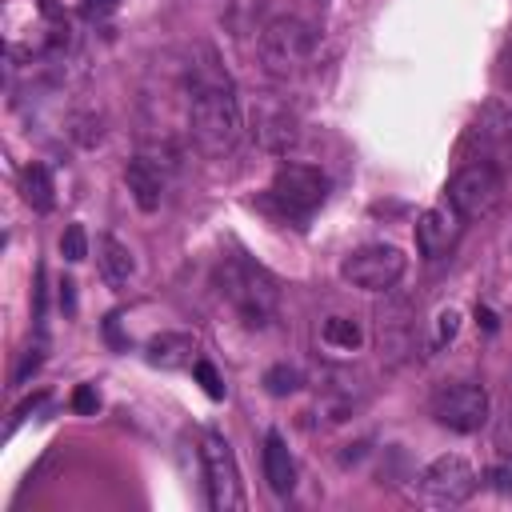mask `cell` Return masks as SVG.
<instances>
[{"label":"cell","instance_id":"obj_1","mask_svg":"<svg viewBox=\"0 0 512 512\" xmlns=\"http://www.w3.org/2000/svg\"><path fill=\"white\" fill-rule=\"evenodd\" d=\"M188 132H192L196 148L208 152V156H224V152L236 148V140L244 132V116H240V104H236L228 84H200L192 92Z\"/></svg>","mask_w":512,"mask_h":512},{"label":"cell","instance_id":"obj_2","mask_svg":"<svg viewBox=\"0 0 512 512\" xmlns=\"http://www.w3.org/2000/svg\"><path fill=\"white\" fill-rule=\"evenodd\" d=\"M212 280H216V292L240 312V320L248 328H264L272 320L280 292H276V280L260 264H252L244 256H224L216 264Z\"/></svg>","mask_w":512,"mask_h":512},{"label":"cell","instance_id":"obj_3","mask_svg":"<svg viewBox=\"0 0 512 512\" xmlns=\"http://www.w3.org/2000/svg\"><path fill=\"white\" fill-rule=\"evenodd\" d=\"M320 48V28L300 16H276L260 32V60L272 76H296L312 64Z\"/></svg>","mask_w":512,"mask_h":512},{"label":"cell","instance_id":"obj_4","mask_svg":"<svg viewBox=\"0 0 512 512\" xmlns=\"http://www.w3.org/2000/svg\"><path fill=\"white\" fill-rule=\"evenodd\" d=\"M324 196H328V180L312 164H292L288 160V164L276 168V176L268 184V200L292 220H308L324 204Z\"/></svg>","mask_w":512,"mask_h":512},{"label":"cell","instance_id":"obj_5","mask_svg":"<svg viewBox=\"0 0 512 512\" xmlns=\"http://www.w3.org/2000/svg\"><path fill=\"white\" fill-rule=\"evenodd\" d=\"M200 468H204V492L212 512H236L244 508V488H240V464L228 448L224 436L208 432L200 440Z\"/></svg>","mask_w":512,"mask_h":512},{"label":"cell","instance_id":"obj_6","mask_svg":"<svg viewBox=\"0 0 512 512\" xmlns=\"http://www.w3.org/2000/svg\"><path fill=\"white\" fill-rule=\"evenodd\" d=\"M428 404H432L436 424H444L452 432L468 436L488 424V392L476 380H444V384H436Z\"/></svg>","mask_w":512,"mask_h":512},{"label":"cell","instance_id":"obj_7","mask_svg":"<svg viewBox=\"0 0 512 512\" xmlns=\"http://www.w3.org/2000/svg\"><path fill=\"white\" fill-rule=\"evenodd\" d=\"M504 192V176L496 164L488 160H468L452 180H448V204L464 216V220H480L500 204Z\"/></svg>","mask_w":512,"mask_h":512},{"label":"cell","instance_id":"obj_8","mask_svg":"<svg viewBox=\"0 0 512 512\" xmlns=\"http://www.w3.org/2000/svg\"><path fill=\"white\" fill-rule=\"evenodd\" d=\"M472 492H476V468L456 452L436 456L420 472V500L432 508H460Z\"/></svg>","mask_w":512,"mask_h":512},{"label":"cell","instance_id":"obj_9","mask_svg":"<svg viewBox=\"0 0 512 512\" xmlns=\"http://www.w3.org/2000/svg\"><path fill=\"white\" fill-rule=\"evenodd\" d=\"M404 268H408V260L396 244H364L344 256L340 276L364 292H388L404 276Z\"/></svg>","mask_w":512,"mask_h":512},{"label":"cell","instance_id":"obj_10","mask_svg":"<svg viewBox=\"0 0 512 512\" xmlns=\"http://www.w3.org/2000/svg\"><path fill=\"white\" fill-rule=\"evenodd\" d=\"M468 140L476 144V160H488L496 168H508L512 164V104H500V100H488L480 108V116L472 120L468 128Z\"/></svg>","mask_w":512,"mask_h":512},{"label":"cell","instance_id":"obj_11","mask_svg":"<svg viewBox=\"0 0 512 512\" xmlns=\"http://www.w3.org/2000/svg\"><path fill=\"white\" fill-rule=\"evenodd\" d=\"M464 232V216L452 208V204H436V208H424L420 220H416V248L424 260H440L456 248Z\"/></svg>","mask_w":512,"mask_h":512},{"label":"cell","instance_id":"obj_12","mask_svg":"<svg viewBox=\"0 0 512 512\" xmlns=\"http://www.w3.org/2000/svg\"><path fill=\"white\" fill-rule=\"evenodd\" d=\"M252 136L260 140V148L268 152H288L296 140H300V128H296V116L276 104V100H264L256 112H252Z\"/></svg>","mask_w":512,"mask_h":512},{"label":"cell","instance_id":"obj_13","mask_svg":"<svg viewBox=\"0 0 512 512\" xmlns=\"http://www.w3.org/2000/svg\"><path fill=\"white\" fill-rule=\"evenodd\" d=\"M260 464H264V480L276 496H288L296 488V460L288 452V440L280 432H268L264 436V448H260Z\"/></svg>","mask_w":512,"mask_h":512},{"label":"cell","instance_id":"obj_14","mask_svg":"<svg viewBox=\"0 0 512 512\" xmlns=\"http://www.w3.org/2000/svg\"><path fill=\"white\" fill-rule=\"evenodd\" d=\"M124 184H128V192H132V200H136L140 212H156L160 208V196H164V172H160V164H152L148 156L128 160Z\"/></svg>","mask_w":512,"mask_h":512},{"label":"cell","instance_id":"obj_15","mask_svg":"<svg viewBox=\"0 0 512 512\" xmlns=\"http://www.w3.org/2000/svg\"><path fill=\"white\" fill-rule=\"evenodd\" d=\"M144 356H148V364H156V368H192L196 364V336H188V332H160V336H152L148 344H144Z\"/></svg>","mask_w":512,"mask_h":512},{"label":"cell","instance_id":"obj_16","mask_svg":"<svg viewBox=\"0 0 512 512\" xmlns=\"http://www.w3.org/2000/svg\"><path fill=\"white\" fill-rule=\"evenodd\" d=\"M96 264H100V276H104L108 288L128 284V276L136 272V260H132L128 244H120L116 236H100L96 240Z\"/></svg>","mask_w":512,"mask_h":512},{"label":"cell","instance_id":"obj_17","mask_svg":"<svg viewBox=\"0 0 512 512\" xmlns=\"http://www.w3.org/2000/svg\"><path fill=\"white\" fill-rule=\"evenodd\" d=\"M20 192H24V204L36 208V212H48L56 204V184H52L44 164H28L20 172Z\"/></svg>","mask_w":512,"mask_h":512},{"label":"cell","instance_id":"obj_18","mask_svg":"<svg viewBox=\"0 0 512 512\" xmlns=\"http://www.w3.org/2000/svg\"><path fill=\"white\" fill-rule=\"evenodd\" d=\"M320 340H324L328 348L356 352V348L364 344V328H360V320H352V316H328L324 328H320Z\"/></svg>","mask_w":512,"mask_h":512},{"label":"cell","instance_id":"obj_19","mask_svg":"<svg viewBox=\"0 0 512 512\" xmlns=\"http://www.w3.org/2000/svg\"><path fill=\"white\" fill-rule=\"evenodd\" d=\"M260 384H264L268 396H292V392H300L304 376H300V368H292V364H272V368L260 376Z\"/></svg>","mask_w":512,"mask_h":512},{"label":"cell","instance_id":"obj_20","mask_svg":"<svg viewBox=\"0 0 512 512\" xmlns=\"http://www.w3.org/2000/svg\"><path fill=\"white\" fill-rule=\"evenodd\" d=\"M60 256H64L68 264H80V260L88 256V232H84L80 224H68V228H64V236H60Z\"/></svg>","mask_w":512,"mask_h":512},{"label":"cell","instance_id":"obj_21","mask_svg":"<svg viewBox=\"0 0 512 512\" xmlns=\"http://www.w3.org/2000/svg\"><path fill=\"white\" fill-rule=\"evenodd\" d=\"M68 124H72V136H76L84 148L100 144V136H104V128H100V116H92V112H76Z\"/></svg>","mask_w":512,"mask_h":512},{"label":"cell","instance_id":"obj_22","mask_svg":"<svg viewBox=\"0 0 512 512\" xmlns=\"http://www.w3.org/2000/svg\"><path fill=\"white\" fill-rule=\"evenodd\" d=\"M192 376L200 380V388H204L212 400H224V384H220V376H216V368H212L208 360H196V364H192Z\"/></svg>","mask_w":512,"mask_h":512},{"label":"cell","instance_id":"obj_23","mask_svg":"<svg viewBox=\"0 0 512 512\" xmlns=\"http://www.w3.org/2000/svg\"><path fill=\"white\" fill-rule=\"evenodd\" d=\"M492 444H496V452H500L504 460H512V408L496 420V428H492Z\"/></svg>","mask_w":512,"mask_h":512},{"label":"cell","instance_id":"obj_24","mask_svg":"<svg viewBox=\"0 0 512 512\" xmlns=\"http://www.w3.org/2000/svg\"><path fill=\"white\" fill-rule=\"evenodd\" d=\"M456 328H460V312H456V308H444V312L436 316V344H448V340L456 336Z\"/></svg>","mask_w":512,"mask_h":512},{"label":"cell","instance_id":"obj_25","mask_svg":"<svg viewBox=\"0 0 512 512\" xmlns=\"http://www.w3.org/2000/svg\"><path fill=\"white\" fill-rule=\"evenodd\" d=\"M72 408H76L80 416H92V412L100 408V392H96L92 384H80V388H76V396H72Z\"/></svg>","mask_w":512,"mask_h":512},{"label":"cell","instance_id":"obj_26","mask_svg":"<svg viewBox=\"0 0 512 512\" xmlns=\"http://www.w3.org/2000/svg\"><path fill=\"white\" fill-rule=\"evenodd\" d=\"M40 364H44V348H40V344H32V348L24 352V360H20V368H16V384H24Z\"/></svg>","mask_w":512,"mask_h":512},{"label":"cell","instance_id":"obj_27","mask_svg":"<svg viewBox=\"0 0 512 512\" xmlns=\"http://www.w3.org/2000/svg\"><path fill=\"white\" fill-rule=\"evenodd\" d=\"M116 8H120V0H84V4H80L84 20H104V16H112Z\"/></svg>","mask_w":512,"mask_h":512},{"label":"cell","instance_id":"obj_28","mask_svg":"<svg viewBox=\"0 0 512 512\" xmlns=\"http://www.w3.org/2000/svg\"><path fill=\"white\" fill-rule=\"evenodd\" d=\"M72 288H76L72 280H64V284H60V308H64V312H72V308H76V292H72Z\"/></svg>","mask_w":512,"mask_h":512}]
</instances>
